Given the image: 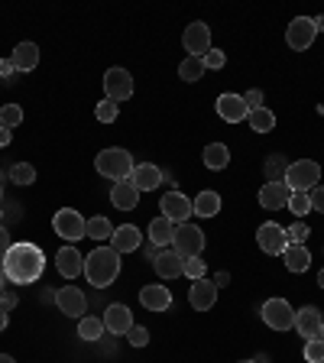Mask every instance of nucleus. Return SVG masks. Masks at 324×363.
I'll return each mask as SVG.
<instances>
[{
	"instance_id": "obj_1",
	"label": "nucleus",
	"mask_w": 324,
	"mask_h": 363,
	"mask_svg": "<svg viewBox=\"0 0 324 363\" xmlns=\"http://www.w3.org/2000/svg\"><path fill=\"white\" fill-rule=\"evenodd\" d=\"M0 269H4L7 282H13V286H30V282H36L39 276H43L45 253L36 247V243L20 240L7 250V257L0 259Z\"/></svg>"
},
{
	"instance_id": "obj_2",
	"label": "nucleus",
	"mask_w": 324,
	"mask_h": 363,
	"mask_svg": "<svg viewBox=\"0 0 324 363\" xmlns=\"http://www.w3.org/2000/svg\"><path fill=\"white\" fill-rule=\"evenodd\" d=\"M121 276V253L113 247H98L84 257V279L94 289H107Z\"/></svg>"
},
{
	"instance_id": "obj_3",
	"label": "nucleus",
	"mask_w": 324,
	"mask_h": 363,
	"mask_svg": "<svg viewBox=\"0 0 324 363\" xmlns=\"http://www.w3.org/2000/svg\"><path fill=\"white\" fill-rule=\"evenodd\" d=\"M94 169H98L104 179L127 182L130 175H133L136 162H133V156H130L127 150H121V146H111V150H101L98 152V159H94Z\"/></svg>"
},
{
	"instance_id": "obj_4",
	"label": "nucleus",
	"mask_w": 324,
	"mask_h": 363,
	"mask_svg": "<svg viewBox=\"0 0 324 363\" xmlns=\"http://www.w3.org/2000/svg\"><path fill=\"white\" fill-rule=\"evenodd\" d=\"M321 182V166L315 159H298V162H289V172H286V189L289 191H305L308 195Z\"/></svg>"
},
{
	"instance_id": "obj_5",
	"label": "nucleus",
	"mask_w": 324,
	"mask_h": 363,
	"mask_svg": "<svg viewBox=\"0 0 324 363\" xmlns=\"http://www.w3.org/2000/svg\"><path fill=\"white\" fill-rule=\"evenodd\" d=\"M172 250L179 257H201L204 250V230L195 224H175V237H172Z\"/></svg>"
},
{
	"instance_id": "obj_6",
	"label": "nucleus",
	"mask_w": 324,
	"mask_h": 363,
	"mask_svg": "<svg viewBox=\"0 0 324 363\" xmlns=\"http://www.w3.org/2000/svg\"><path fill=\"white\" fill-rule=\"evenodd\" d=\"M259 315H263L266 328H272V331H292L295 328V308L286 298H266Z\"/></svg>"
},
{
	"instance_id": "obj_7",
	"label": "nucleus",
	"mask_w": 324,
	"mask_h": 363,
	"mask_svg": "<svg viewBox=\"0 0 324 363\" xmlns=\"http://www.w3.org/2000/svg\"><path fill=\"white\" fill-rule=\"evenodd\" d=\"M84 224H88V220H84L75 208H62V211H55V218H52V230L59 237H65L68 243H75V240H82V237H88V234H84Z\"/></svg>"
},
{
	"instance_id": "obj_8",
	"label": "nucleus",
	"mask_w": 324,
	"mask_h": 363,
	"mask_svg": "<svg viewBox=\"0 0 324 363\" xmlns=\"http://www.w3.org/2000/svg\"><path fill=\"white\" fill-rule=\"evenodd\" d=\"M318 30H315V20L311 16H295L292 23H289L286 30V43L292 52H305V49H311V43H315Z\"/></svg>"
},
{
	"instance_id": "obj_9",
	"label": "nucleus",
	"mask_w": 324,
	"mask_h": 363,
	"mask_svg": "<svg viewBox=\"0 0 324 363\" xmlns=\"http://www.w3.org/2000/svg\"><path fill=\"white\" fill-rule=\"evenodd\" d=\"M104 91H107V101H113V104L130 101L133 98V75H130L127 68H107Z\"/></svg>"
},
{
	"instance_id": "obj_10",
	"label": "nucleus",
	"mask_w": 324,
	"mask_h": 363,
	"mask_svg": "<svg viewBox=\"0 0 324 363\" xmlns=\"http://www.w3.org/2000/svg\"><path fill=\"white\" fill-rule=\"evenodd\" d=\"M257 243L263 253H269V257H282L289 247V237H286V227L276 224V220H266L263 227L257 230Z\"/></svg>"
},
{
	"instance_id": "obj_11",
	"label": "nucleus",
	"mask_w": 324,
	"mask_h": 363,
	"mask_svg": "<svg viewBox=\"0 0 324 363\" xmlns=\"http://www.w3.org/2000/svg\"><path fill=\"white\" fill-rule=\"evenodd\" d=\"M159 208H162V218H169L172 224H189V218L195 214L189 195H181V191H166L162 201H159Z\"/></svg>"
},
{
	"instance_id": "obj_12",
	"label": "nucleus",
	"mask_w": 324,
	"mask_h": 363,
	"mask_svg": "<svg viewBox=\"0 0 324 363\" xmlns=\"http://www.w3.org/2000/svg\"><path fill=\"white\" fill-rule=\"evenodd\" d=\"M181 45H185V52L191 59H204L211 52V30H208V23H191L185 30V36H181Z\"/></svg>"
},
{
	"instance_id": "obj_13",
	"label": "nucleus",
	"mask_w": 324,
	"mask_h": 363,
	"mask_svg": "<svg viewBox=\"0 0 324 363\" xmlns=\"http://www.w3.org/2000/svg\"><path fill=\"white\" fill-rule=\"evenodd\" d=\"M214 107H218V117L224 123H243L250 117V107L243 101V94H220L214 101Z\"/></svg>"
},
{
	"instance_id": "obj_14",
	"label": "nucleus",
	"mask_w": 324,
	"mask_h": 363,
	"mask_svg": "<svg viewBox=\"0 0 324 363\" xmlns=\"http://www.w3.org/2000/svg\"><path fill=\"white\" fill-rule=\"evenodd\" d=\"M55 305H59V311L68 318H84V311H88L84 292L78 286H62L59 292H55Z\"/></svg>"
},
{
	"instance_id": "obj_15",
	"label": "nucleus",
	"mask_w": 324,
	"mask_h": 363,
	"mask_svg": "<svg viewBox=\"0 0 324 363\" xmlns=\"http://www.w3.org/2000/svg\"><path fill=\"white\" fill-rule=\"evenodd\" d=\"M321 325H324V315H321V308H315V305H305V308L295 311V331L302 334L305 340L321 337Z\"/></svg>"
},
{
	"instance_id": "obj_16",
	"label": "nucleus",
	"mask_w": 324,
	"mask_h": 363,
	"mask_svg": "<svg viewBox=\"0 0 324 363\" xmlns=\"http://www.w3.org/2000/svg\"><path fill=\"white\" fill-rule=\"evenodd\" d=\"M218 302V286L211 279H195L189 289V305L195 311H211Z\"/></svg>"
},
{
	"instance_id": "obj_17",
	"label": "nucleus",
	"mask_w": 324,
	"mask_h": 363,
	"mask_svg": "<svg viewBox=\"0 0 324 363\" xmlns=\"http://www.w3.org/2000/svg\"><path fill=\"white\" fill-rule=\"evenodd\" d=\"M181 266H185V257H179L172 247L159 250L156 259H152V269L159 272V279H179V276H181Z\"/></svg>"
},
{
	"instance_id": "obj_18",
	"label": "nucleus",
	"mask_w": 324,
	"mask_h": 363,
	"mask_svg": "<svg viewBox=\"0 0 324 363\" xmlns=\"http://www.w3.org/2000/svg\"><path fill=\"white\" fill-rule=\"evenodd\" d=\"M140 243H143V234H140V227H133V224L113 227L111 247L117 250V253H136V250H140Z\"/></svg>"
},
{
	"instance_id": "obj_19",
	"label": "nucleus",
	"mask_w": 324,
	"mask_h": 363,
	"mask_svg": "<svg viewBox=\"0 0 324 363\" xmlns=\"http://www.w3.org/2000/svg\"><path fill=\"white\" fill-rule=\"evenodd\" d=\"M289 195L292 191L286 189V182H266L263 189H259V204H263L266 211H286Z\"/></svg>"
},
{
	"instance_id": "obj_20",
	"label": "nucleus",
	"mask_w": 324,
	"mask_h": 363,
	"mask_svg": "<svg viewBox=\"0 0 324 363\" xmlns=\"http://www.w3.org/2000/svg\"><path fill=\"white\" fill-rule=\"evenodd\" d=\"M140 305L150 311H169V305H172V292H169V286H162V282H156V286H143L140 289Z\"/></svg>"
},
{
	"instance_id": "obj_21",
	"label": "nucleus",
	"mask_w": 324,
	"mask_h": 363,
	"mask_svg": "<svg viewBox=\"0 0 324 363\" xmlns=\"http://www.w3.org/2000/svg\"><path fill=\"white\" fill-rule=\"evenodd\" d=\"M55 269H59L65 279H78V276L84 272V257L68 243V247L59 250V257H55Z\"/></svg>"
},
{
	"instance_id": "obj_22",
	"label": "nucleus",
	"mask_w": 324,
	"mask_h": 363,
	"mask_svg": "<svg viewBox=\"0 0 324 363\" xmlns=\"http://www.w3.org/2000/svg\"><path fill=\"white\" fill-rule=\"evenodd\" d=\"M104 328H107L111 334H127L130 328H133V311H130L127 305H121V302L107 305V311H104Z\"/></svg>"
},
{
	"instance_id": "obj_23",
	"label": "nucleus",
	"mask_w": 324,
	"mask_h": 363,
	"mask_svg": "<svg viewBox=\"0 0 324 363\" xmlns=\"http://www.w3.org/2000/svg\"><path fill=\"white\" fill-rule=\"evenodd\" d=\"M130 182L136 185L140 195H143V191H156L159 182H162V169L152 166V162H140V166L133 169V175H130Z\"/></svg>"
},
{
	"instance_id": "obj_24",
	"label": "nucleus",
	"mask_w": 324,
	"mask_h": 363,
	"mask_svg": "<svg viewBox=\"0 0 324 363\" xmlns=\"http://www.w3.org/2000/svg\"><path fill=\"white\" fill-rule=\"evenodd\" d=\"M111 201H113V208H121V211H136L140 208V191H136V185L133 182H117L111 189Z\"/></svg>"
},
{
	"instance_id": "obj_25",
	"label": "nucleus",
	"mask_w": 324,
	"mask_h": 363,
	"mask_svg": "<svg viewBox=\"0 0 324 363\" xmlns=\"http://www.w3.org/2000/svg\"><path fill=\"white\" fill-rule=\"evenodd\" d=\"M172 237H175V224L169 218H152V224H150V243L152 247H159V250H166V247H172Z\"/></svg>"
},
{
	"instance_id": "obj_26",
	"label": "nucleus",
	"mask_w": 324,
	"mask_h": 363,
	"mask_svg": "<svg viewBox=\"0 0 324 363\" xmlns=\"http://www.w3.org/2000/svg\"><path fill=\"white\" fill-rule=\"evenodd\" d=\"M10 62H13L16 72H33V68L39 65V45L36 43H20L13 49V55H10Z\"/></svg>"
},
{
	"instance_id": "obj_27",
	"label": "nucleus",
	"mask_w": 324,
	"mask_h": 363,
	"mask_svg": "<svg viewBox=\"0 0 324 363\" xmlns=\"http://www.w3.org/2000/svg\"><path fill=\"white\" fill-rule=\"evenodd\" d=\"M204 166L214 169V172L227 169V166H230V150H227L224 143H208V146H204Z\"/></svg>"
},
{
	"instance_id": "obj_28",
	"label": "nucleus",
	"mask_w": 324,
	"mask_h": 363,
	"mask_svg": "<svg viewBox=\"0 0 324 363\" xmlns=\"http://www.w3.org/2000/svg\"><path fill=\"white\" fill-rule=\"evenodd\" d=\"M247 123L253 133H272V130H276V113H272L269 107H257V111H250Z\"/></svg>"
},
{
	"instance_id": "obj_29",
	"label": "nucleus",
	"mask_w": 324,
	"mask_h": 363,
	"mask_svg": "<svg viewBox=\"0 0 324 363\" xmlns=\"http://www.w3.org/2000/svg\"><path fill=\"white\" fill-rule=\"evenodd\" d=\"M286 269L289 272H308L311 269V253L305 247H286Z\"/></svg>"
},
{
	"instance_id": "obj_30",
	"label": "nucleus",
	"mask_w": 324,
	"mask_h": 363,
	"mask_svg": "<svg viewBox=\"0 0 324 363\" xmlns=\"http://www.w3.org/2000/svg\"><path fill=\"white\" fill-rule=\"evenodd\" d=\"M191 208H195L198 218H214V214L220 211V195L218 191H201V195L191 201Z\"/></svg>"
},
{
	"instance_id": "obj_31",
	"label": "nucleus",
	"mask_w": 324,
	"mask_h": 363,
	"mask_svg": "<svg viewBox=\"0 0 324 363\" xmlns=\"http://www.w3.org/2000/svg\"><path fill=\"white\" fill-rule=\"evenodd\" d=\"M104 318H94V315H84L78 318V337L82 340H101V334H104Z\"/></svg>"
},
{
	"instance_id": "obj_32",
	"label": "nucleus",
	"mask_w": 324,
	"mask_h": 363,
	"mask_svg": "<svg viewBox=\"0 0 324 363\" xmlns=\"http://www.w3.org/2000/svg\"><path fill=\"white\" fill-rule=\"evenodd\" d=\"M84 234H88L91 240H111L113 227L104 214H94V218H88V224H84Z\"/></svg>"
},
{
	"instance_id": "obj_33",
	"label": "nucleus",
	"mask_w": 324,
	"mask_h": 363,
	"mask_svg": "<svg viewBox=\"0 0 324 363\" xmlns=\"http://www.w3.org/2000/svg\"><path fill=\"white\" fill-rule=\"evenodd\" d=\"M286 172H289V159L286 156H269L266 159V182H286Z\"/></svg>"
},
{
	"instance_id": "obj_34",
	"label": "nucleus",
	"mask_w": 324,
	"mask_h": 363,
	"mask_svg": "<svg viewBox=\"0 0 324 363\" xmlns=\"http://www.w3.org/2000/svg\"><path fill=\"white\" fill-rule=\"evenodd\" d=\"M10 182H16V185H33V182H36L33 162H16V166H10Z\"/></svg>"
},
{
	"instance_id": "obj_35",
	"label": "nucleus",
	"mask_w": 324,
	"mask_h": 363,
	"mask_svg": "<svg viewBox=\"0 0 324 363\" xmlns=\"http://www.w3.org/2000/svg\"><path fill=\"white\" fill-rule=\"evenodd\" d=\"M201 75H204V62L201 59H191V55H189V59L179 65V78H181V82H198Z\"/></svg>"
},
{
	"instance_id": "obj_36",
	"label": "nucleus",
	"mask_w": 324,
	"mask_h": 363,
	"mask_svg": "<svg viewBox=\"0 0 324 363\" xmlns=\"http://www.w3.org/2000/svg\"><path fill=\"white\" fill-rule=\"evenodd\" d=\"M20 123H23V107L20 104H4L0 107V127L13 130V127H20Z\"/></svg>"
},
{
	"instance_id": "obj_37",
	"label": "nucleus",
	"mask_w": 324,
	"mask_h": 363,
	"mask_svg": "<svg viewBox=\"0 0 324 363\" xmlns=\"http://www.w3.org/2000/svg\"><path fill=\"white\" fill-rule=\"evenodd\" d=\"M286 237H289V247H305V240L311 237V230H308L305 220H295L292 227H286Z\"/></svg>"
},
{
	"instance_id": "obj_38",
	"label": "nucleus",
	"mask_w": 324,
	"mask_h": 363,
	"mask_svg": "<svg viewBox=\"0 0 324 363\" xmlns=\"http://www.w3.org/2000/svg\"><path fill=\"white\" fill-rule=\"evenodd\" d=\"M286 208L295 214V218H305V214L311 211V201H308V195H305V191H292V195H289V204H286Z\"/></svg>"
},
{
	"instance_id": "obj_39",
	"label": "nucleus",
	"mask_w": 324,
	"mask_h": 363,
	"mask_svg": "<svg viewBox=\"0 0 324 363\" xmlns=\"http://www.w3.org/2000/svg\"><path fill=\"white\" fill-rule=\"evenodd\" d=\"M181 276H189L191 282L204 279V276H208V263H204V259H198V257H189V259H185V266H181Z\"/></svg>"
},
{
	"instance_id": "obj_40",
	"label": "nucleus",
	"mask_w": 324,
	"mask_h": 363,
	"mask_svg": "<svg viewBox=\"0 0 324 363\" xmlns=\"http://www.w3.org/2000/svg\"><path fill=\"white\" fill-rule=\"evenodd\" d=\"M117 113H121V107L113 104V101H107V98L94 107V117H98L101 123H113V121H117Z\"/></svg>"
},
{
	"instance_id": "obj_41",
	"label": "nucleus",
	"mask_w": 324,
	"mask_h": 363,
	"mask_svg": "<svg viewBox=\"0 0 324 363\" xmlns=\"http://www.w3.org/2000/svg\"><path fill=\"white\" fill-rule=\"evenodd\" d=\"M305 360L308 363H324V340L321 337L305 340Z\"/></svg>"
},
{
	"instance_id": "obj_42",
	"label": "nucleus",
	"mask_w": 324,
	"mask_h": 363,
	"mask_svg": "<svg viewBox=\"0 0 324 363\" xmlns=\"http://www.w3.org/2000/svg\"><path fill=\"white\" fill-rule=\"evenodd\" d=\"M127 340L133 344V347H146V344H150V331H146L143 325H133L127 331Z\"/></svg>"
},
{
	"instance_id": "obj_43",
	"label": "nucleus",
	"mask_w": 324,
	"mask_h": 363,
	"mask_svg": "<svg viewBox=\"0 0 324 363\" xmlns=\"http://www.w3.org/2000/svg\"><path fill=\"white\" fill-rule=\"evenodd\" d=\"M201 62H204V72H208V68H214V72H218V68H224V65H227V55L220 52V49H211V52L204 55Z\"/></svg>"
},
{
	"instance_id": "obj_44",
	"label": "nucleus",
	"mask_w": 324,
	"mask_h": 363,
	"mask_svg": "<svg viewBox=\"0 0 324 363\" xmlns=\"http://www.w3.org/2000/svg\"><path fill=\"white\" fill-rule=\"evenodd\" d=\"M308 201H311V211L324 214V189H321V185H315V189L308 191Z\"/></svg>"
},
{
	"instance_id": "obj_45",
	"label": "nucleus",
	"mask_w": 324,
	"mask_h": 363,
	"mask_svg": "<svg viewBox=\"0 0 324 363\" xmlns=\"http://www.w3.org/2000/svg\"><path fill=\"white\" fill-rule=\"evenodd\" d=\"M243 101H247L250 111H257V107H263V91H259V88H250L247 94H243Z\"/></svg>"
},
{
	"instance_id": "obj_46",
	"label": "nucleus",
	"mask_w": 324,
	"mask_h": 363,
	"mask_svg": "<svg viewBox=\"0 0 324 363\" xmlns=\"http://www.w3.org/2000/svg\"><path fill=\"white\" fill-rule=\"evenodd\" d=\"M10 247H13V243H10V234H7V227L0 224V259L7 257V250H10Z\"/></svg>"
},
{
	"instance_id": "obj_47",
	"label": "nucleus",
	"mask_w": 324,
	"mask_h": 363,
	"mask_svg": "<svg viewBox=\"0 0 324 363\" xmlns=\"http://www.w3.org/2000/svg\"><path fill=\"white\" fill-rule=\"evenodd\" d=\"M16 302H20V298H16V292H7V289L0 292V305H4V308H16Z\"/></svg>"
},
{
	"instance_id": "obj_48",
	"label": "nucleus",
	"mask_w": 324,
	"mask_h": 363,
	"mask_svg": "<svg viewBox=\"0 0 324 363\" xmlns=\"http://www.w3.org/2000/svg\"><path fill=\"white\" fill-rule=\"evenodd\" d=\"M13 72H16L13 62H10V59H0V78H4V82H7V78L13 75Z\"/></svg>"
},
{
	"instance_id": "obj_49",
	"label": "nucleus",
	"mask_w": 324,
	"mask_h": 363,
	"mask_svg": "<svg viewBox=\"0 0 324 363\" xmlns=\"http://www.w3.org/2000/svg\"><path fill=\"white\" fill-rule=\"evenodd\" d=\"M10 143H13V130L0 127V150H4V146H10Z\"/></svg>"
},
{
	"instance_id": "obj_50",
	"label": "nucleus",
	"mask_w": 324,
	"mask_h": 363,
	"mask_svg": "<svg viewBox=\"0 0 324 363\" xmlns=\"http://www.w3.org/2000/svg\"><path fill=\"white\" fill-rule=\"evenodd\" d=\"M211 282H214L218 289H220V286H227V282H230V272H214V279H211Z\"/></svg>"
},
{
	"instance_id": "obj_51",
	"label": "nucleus",
	"mask_w": 324,
	"mask_h": 363,
	"mask_svg": "<svg viewBox=\"0 0 324 363\" xmlns=\"http://www.w3.org/2000/svg\"><path fill=\"white\" fill-rule=\"evenodd\" d=\"M7 325H10V315H7V308L0 305V331H7Z\"/></svg>"
},
{
	"instance_id": "obj_52",
	"label": "nucleus",
	"mask_w": 324,
	"mask_h": 363,
	"mask_svg": "<svg viewBox=\"0 0 324 363\" xmlns=\"http://www.w3.org/2000/svg\"><path fill=\"white\" fill-rule=\"evenodd\" d=\"M315 30H318V33H324V16H318V20H315Z\"/></svg>"
},
{
	"instance_id": "obj_53",
	"label": "nucleus",
	"mask_w": 324,
	"mask_h": 363,
	"mask_svg": "<svg viewBox=\"0 0 324 363\" xmlns=\"http://www.w3.org/2000/svg\"><path fill=\"white\" fill-rule=\"evenodd\" d=\"M0 363H16V360H13L10 354H0Z\"/></svg>"
},
{
	"instance_id": "obj_54",
	"label": "nucleus",
	"mask_w": 324,
	"mask_h": 363,
	"mask_svg": "<svg viewBox=\"0 0 324 363\" xmlns=\"http://www.w3.org/2000/svg\"><path fill=\"white\" fill-rule=\"evenodd\" d=\"M253 360H257V363H269V357H266V354H257Z\"/></svg>"
},
{
	"instance_id": "obj_55",
	"label": "nucleus",
	"mask_w": 324,
	"mask_h": 363,
	"mask_svg": "<svg viewBox=\"0 0 324 363\" xmlns=\"http://www.w3.org/2000/svg\"><path fill=\"white\" fill-rule=\"evenodd\" d=\"M4 286H7V276H4V269H0V292H4Z\"/></svg>"
},
{
	"instance_id": "obj_56",
	"label": "nucleus",
	"mask_w": 324,
	"mask_h": 363,
	"mask_svg": "<svg viewBox=\"0 0 324 363\" xmlns=\"http://www.w3.org/2000/svg\"><path fill=\"white\" fill-rule=\"evenodd\" d=\"M318 286H321V289H324V269H321V272H318Z\"/></svg>"
},
{
	"instance_id": "obj_57",
	"label": "nucleus",
	"mask_w": 324,
	"mask_h": 363,
	"mask_svg": "<svg viewBox=\"0 0 324 363\" xmlns=\"http://www.w3.org/2000/svg\"><path fill=\"white\" fill-rule=\"evenodd\" d=\"M240 363H257V360H240Z\"/></svg>"
},
{
	"instance_id": "obj_58",
	"label": "nucleus",
	"mask_w": 324,
	"mask_h": 363,
	"mask_svg": "<svg viewBox=\"0 0 324 363\" xmlns=\"http://www.w3.org/2000/svg\"><path fill=\"white\" fill-rule=\"evenodd\" d=\"M0 220H4V208H0Z\"/></svg>"
},
{
	"instance_id": "obj_59",
	"label": "nucleus",
	"mask_w": 324,
	"mask_h": 363,
	"mask_svg": "<svg viewBox=\"0 0 324 363\" xmlns=\"http://www.w3.org/2000/svg\"><path fill=\"white\" fill-rule=\"evenodd\" d=\"M0 198H4V185H0Z\"/></svg>"
},
{
	"instance_id": "obj_60",
	"label": "nucleus",
	"mask_w": 324,
	"mask_h": 363,
	"mask_svg": "<svg viewBox=\"0 0 324 363\" xmlns=\"http://www.w3.org/2000/svg\"><path fill=\"white\" fill-rule=\"evenodd\" d=\"M321 340H324V325H321Z\"/></svg>"
}]
</instances>
